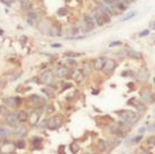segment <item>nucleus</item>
<instances>
[{
    "instance_id": "f257e3e1",
    "label": "nucleus",
    "mask_w": 155,
    "mask_h": 154,
    "mask_svg": "<svg viewBox=\"0 0 155 154\" xmlns=\"http://www.w3.org/2000/svg\"><path fill=\"white\" fill-rule=\"evenodd\" d=\"M119 115H122V118L125 124L127 125H135L136 123L139 121V117L137 114H135L134 111H130V110H123V111H119L118 112Z\"/></svg>"
},
{
    "instance_id": "f03ea898",
    "label": "nucleus",
    "mask_w": 155,
    "mask_h": 154,
    "mask_svg": "<svg viewBox=\"0 0 155 154\" xmlns=\"http://www.w3.org/2000/svg\"><path fill=\"white\" fill-rule=\"evenodd\" d=\"M62 123H63V121H62L61 116L56 115V116H53V117H51L47 121V127L50 129H58V128L61 127Z\"/></svg>"
},
{
    "instance_id": "7ed1b4c3",
    "label": "nucleus",
    "mask_w": 155,
    "mask_h": 154,
    "mask_svg": "<svg viewBox=\"0 0 155 154\" xmlns=\"http://www.w3.org/2000/svg\"><path fill=\"white\" fill-rule=\"evenodd\" d=\"M6 122L8 123V125L13 126V127H17L18 124H19V119H18V116L17 114H15V112H10L6 116Z\"/></svg>"
},
{
    "instance_id": "20e7f679",
    "label": "nucleus",
    "mask_w": 155,
    "mask_h": 154,
    "mask_svg": "<svg viewBox=\"0 0 155 154\" xmlns=\"http://www.w3.org/2000/svg\"><path fill=\"white\" fill-rule=\"evenodd\" d=\"M83 21H84V25H85V27H87V29H85L87 32L92 31V29L94 28V26H96V22H94L92 16H91V15H89V14L84 15Z\"/></svg>"
},
{
    "instance_id": "39448f33",
    "label": "nucleus",
    "mask_w": 155,
    "mask_h": 154,
    "mask_svg": "<svg viewBox=\"0 0 155 154\" xmlns=\"http://www.w3.org/2000/svg\"><path fill=\"white\" fill-rule=\"evenodd\" d=\"M42 81H43V83L47 85L54 83V74L52 73V71H46V72L42 74Z\"/></svg>"
},
{
    "instance_id": "423d86ee",
    "label": "nucleus",
    "mask_w": 155,
    "mask_h": 154,
    "mask_svg": "<svg viewBox=\"0 0 155 154\" xmlns=\"http://www.w3.org/2000/svg\"><path fill=\"white\" fill-rule=\"evenodd\" d=\"M48 34L53 37H56V36H61L62 34V28H61V25L55 22L54 25H52L50 27V31H48Z\"/></svg>"
},
{
    "instance_id": "0eeeda50",
    "label": "nucleus",
    "mask_w": 155,
    "mask_h": 154,
    "mask_svg": "<svg viewBox=\"0 0 155 154\" xmlns=\"http://www.w3.org/2000/svg\"><path fill=\"white\" fill-rule=\"evenodd\" d=\"M116 66H117V64H116V62H115L112 59H106L105 66H104L102 70L107 71V72H112V71L115 70Z\"/></svg>"
},
{
    "instance_id": "6e6552de",
    "label": "nucleus",
    "mask_w": 155,
    "mask_h": 154,
    "mask_svg": "<svg viewBox=\"0 0 155 154\" xmlns=\"http://www.w3.org/2000/svg\"><path fill=\"white\" fill-rule=\"evenodd\" d=\"M11 135H13V133H11L10 129L6 128V127H0V140L1 141L9 140L11 137Z\"/></svg>"
},
{
    "instance_id": "1a4fd4ad",
    "label": "nucleus",
    "mask_w": 155,
    "mask_h": 154,
    "mask_svg": "<svg viewBox=\"0 0 155 154\" xmlns=\"http://www.w3.org/2000/svg\"><path fill=\"white\" fill-rule=\"evenodd\" d=\"M20 102V98H15V97H11V98H7L3 100V104L7 107H16L17 105H19Z\"/></svg>"
},
{
    "instance_id": "9d476101",
    "label": "nucleus",
    "mask_w": 155,
    "mask_h": 154,
    "mask_svg": "<svg viewBox=\"0 0 155 154\" xmlns=\"http://www.w3.org/2000/svg\"><path fill=\"white\" fill-rule=\"evenodd\" d=\"M106 59L107 58H98L96 61H94L93 63V67L96 70H102L104 69V66H105V62H106Z\"/></svg>"
},
{
    "instance_id": "9b49d317",
    "label": "nucleus",
    "mask_w": 155,
    "mask_h": 154,
    "mask_svg": "<svg viewBox=\"0 0 155 154\" xmlns=\"http://www.w3.org/2000/svg\"><path fill=\"white\" fill-rule=\"evenodd\" d=\"M69 74H70V71H69V69H67L66 66L59 67L58 72H56V76H58L59 78H65V77L69 76Z\"/></svg>"
},
{
    "instance_id": "f8f14e48",
    "label": "nucleus",
    "mask_w": 155,
    "mask_h": 154,
    "mask_svg": "<svg viewBox=\"0 0 155 154\" xmlns=\"http://www.w3.org/2000/svg\"><path fill=\"white\" fill-rule=\"evenodd\" d=\"M38 121H39V114L37 111H33L32 115H31V117H29V119H28L29 124H31L32 126H35L36 124L38 123Z\"/></svg>"
},
{
    "instance_id": "ddd939ff",
    "label": "nucleus",
    "mask_w": 155,
    "mask_h": 154,
    "mask_svg": "<svg viewBox=\"0 0 155 154\" xmlns=\"http://www.w3.org/2000/svg\"><path fill=\"white\" fill-rule=\"evenodd\" d=\"M37 21V15L35 13H28L27 15V22L31 26H35Z\"/></svg>"
},
{
    "instance_id": "4468645a",
    "label": "nucleus",
    "mask_w": 155,
    "mask_h": 154,
    "mask_svg": "<svg viewBox=\"0 0 155 154\" xmlns=\"http://www.w3.org/2000/svg\"><path fill=\"white\" fill-rule=\"evenodd\" d=\"M96 11H97V14L100 16L101 19L104 20V22H109V21H110V16L106 14L105 11H102V10L99 9V8H97V9H96Z\"/></svg>"
},
{
    "instance_id": "2eb2a0df",
    "label": "nucleus",
    "mask_w": 155,
    "mask_h": 154,
    "mask_svg": "<svg viewBox=\"0 0 155 154\" xmlns=\"http://www.w3.org/2000/svg\"><path fill=\"white\" fill-rule=\"evenodd\" d=\"M137 77H138V80H139V81L146 82L147 79H148V77H150V74H148V72H147L146 70H141Z\"/></svg>"
},
{
    "instance_id": "dca6fc26",
    "label": "nucleus",
    "mask_w": 155,
    "mask_h": 154,
    "mask_svg": "<svg viewBox=\"0 0 155 154\" xmlns=\"http://www.w3.org/2000/svg\"><path fill=\"white\" fill-rule=\"evenodd\" d=\"M70 151L72 154H77L79 151H80V145H78V143H75V142L71 143L70 144Z\"/></svg>"
},
{
    "instance_id": "f3484780",
    "label": "nucleus",
    "mask_w": 155,
    "mask_h": 154,
    "mask_svg": "<svg viewBox=\"0 0 155 154\" xmlns=\"http://www.w3.org/2000/svg\"><path fill=\"white\" fill-rule=\"evenodd\" d=\"M18 116V119H19V122H26L28 119V116H27V112L25 110H20L19 112L17 114Z\"/></svg>"
},
{
    "instance_id": "a211bd4d",
    "label": "nucleus",
    "mask_w": 155,
    "mask_h": 154,
    "mask_svg": "<svg viewBox=\"0 0 155 154\" xmlns=\"http://www.w3.org/2000/svg\"><path fill=\"white\" fill-rule=\"evenodd\" d=\"M71 77H72V79L75 81H81L82 78H83V74H82V72H80V71H74V72L71 74Z\"/></svg>"
},
{
    "instance_id": "6ab92c4d",
    "label": "nucleus",
    "mask_w": 155,
    "mask_h": 154,
    "mask_svg": "<svg viewBox=\"0 0 155 154\" xmlns=\"http://www.w3.org/2000/svg\"><path fill=\"white\" fill-rule=\"evenodd\" d=\"M81 72H82L83 76H88V74H90L92 72V67L90 66V64L87 63V64H84V66H83V69H82Z\"/></svg>"
},
{
    "instance_id": "aec40b11",
    "label": "nucleus",
    "mask_w": 155,
    "mask_h": 154,
    "mask_svg": "<svg viewBox=\"0 0 155 154\" xmlns=\"http://www.w3.org/2000/svg\"><path fill=\"white\" fill-rule=\"evenodd\" d=\"M27 132V129H26V127L24 126H17V129H16V134L17 135H20V136H24Z\"/></svg>"
},
{
    "instance_id": "412c9836",
    "label": "nucleus",
    "mask_w": 155,
    "mask_h": 154,
    "mask_svg": "<svg viewBox=\"0 0 155 154\" xmlns=\"http://www.w3.org/2000/svg\"><path fill=\"white\" fill-rule=\"evenodd\" d=\"M136 15V13H134V11H131V13H129V14H127L126 16H125L123 19H122V21H126V20H129L130 18H133L134 16Z\"/></svg>"
},
{
    "instance_id": "4be33fe9",
    "label": "nucleus",
    "mask_w": 155,
    "mask_h": 154,
    "mask_svg": "<svg viewBox=\"0 0 155 154\" xmlns=\"http://www.w3.org/2000/svg\"><path fill=\"white\" fill-rule=\"evenodd\" d=\"M128 54H129V56H131V58H136V59L141 58V54L137 53V52H135V51H129L128 52Z\"/></svg>"
},
{
    "instance_id": "5701e85b",
    "label": "nucleus",
    "mask_w": 155,
    "mask_h": 154,
    "mask_svg": "<svg viewBox=\"0 0 155 154\" xmlns=\"http://www.w3.org/2000/svg\"><path fill=\"white\" fill-rule=\"evenodd\" d=\"M25 145H26L25 141H19V142H17L16 147H17V149H24V147H25Z\"/></svg>"
},
{
    "instance_id": "b1692460",
    "label": "nucleus",
    "mask_w": 155,
    "mask_h": 154,
    "mask_svg": "<svg viewBox=\"0 0 155 154\" xmlns=\"http://www.w3.org/2000/svg\"><path fill=\"white\" fill-rule=\"evenodd\" d=\"M6 109V107L5 106H1L0 107V115H3V116H7L8 115V109L5 110Z\"/></svg>"
},
{
    "instance_id": "393cba45",
    "label": "nucleus",
    "mask_w": 155,
    "mask_h": 154,
    "mask_svg": "<svg viewBox=\"0 0 155 154\" xmlns=\"http://www.w3.org/2000/svg\"><path fill=\"white\" fill-rule=\"evenodd\" d=\"M119 45H123V42L117 41V42H112V43L109 44V47H115V46H119Z\"/></svg>"
},
{
    "instance_id": "a878e982",
    "label": "nucleus",
    "mask_w": 155,
    "mask_h": 154,
    "mask_svg": "<svg viewBox=\"0 0 155 154\" xmlns=\"http://www.w3.org/2000/svg\"><path fill=\"white\" fill-rule=\"evenodd\" d=\"M66 63H67V64H69V65H72V66H75V65H77V64H78V63H77V62H75V61H74V60H72V59H67V61H66Z\"/></svg>"
},
{
    "instance_id": "bb28decb",
    "label": "nucleus",
    "mask_w": 155,
    "mask_h": 154,
    "mask_svg": "<svg viewBox=\"0 0 155 154\" xmlns=\"http://www.w3.org/2000/svg\"><path fill=\"white\" fill-rule=\"evenodd\" d=\"M58 14L60 15V16H64V15H66V14H67V11H66L65 8H62V9H60V10L58 11Z\"/></svg>"
},
{
    "instance_id": "cd10ccee",
    "label": "nucleus",
    "mask_w": 155,
    "mask_h": 154,
    "mask_svg": "<svg viewBox=\"0 0 155 154\" xmlns=\"http://www.w3.org/2000/svg\"><path fill=\"white\" fill-rule=\"evenodd\" d=\"M99 144H100V149H101V150H106V149H107V146L105 145V144H106V142H105V141L100 140V141H99Z\"/></svg>"
},
{
    "instance_id": "c85d7f7f",
    "label": "nucleus",
    "mask_w": 155,
    "mask_h": 154,
    "mask_svg": "<svg viewBox=\"0 0 155 154\" xmlns=\"http://www.w3.org/2000/svg\"><path fill=\"white\" fill-rule=\"evenodd\" d=\"M142 138H143V136H142V135H138L137 137H135V138H134V140H133V142H134V143H138V142L141 141Z\"/></svg>"
},
{
    "instance_id": "c756f323",
    "label": "nucleus",
    "mask_w": 155,
    "mask_h": 154,
    "mask_svg": "<svg viewBox=\"0 0 155 154\" xmlns=\"http://www.w3.org/2000/svg\"><path fill=\"white\" fill-rule=\"evenodd\" d=\"M42 91H43L44 93H46V95H47L48 97H52V96H53V93H50V92H48V91H50V90H48V89H46V88H45V89H43V90H42Z\"/></svg>"
},
{
    "instance_id": "7c9ffc66",
    "label": "nucleus",
    "mask_w": 155,
    "mask_h": 154,
    "mask_svg": "<svg viewBox=\"0 0 155 154\" xmlns=\"http://www.w3.org/2000/svg\"><path fill=\"white\" fill-rule=\"evenodd\" d=\"M148 34H150V31H147V29H146V31L142 32L141 34H139V36H141V37H143V36H147V35H148Z\"/></svg>"
},
{
    "instance_id": "2f4dec72",
    "label": "nucleus",
    "mask_w": 155,
    "mask_h": 154,
    "mask_svg": "<svg viewBox=\"0 0 155 154\" xmlns=\"http://www.w3.org/2000/svg\"><path fill=\"white\" fill-rule=\"evenodd\" d=\"M51 46H52L53 48H59V47H61L62 45H61V44H59V43H54V44H52Z\"/></svg>"
},
{
    "instance_id": "473e14b6",
    "label": "nucleus",
    "mask_w": 155,
    "mask_h": 154,
    "mask_svg": "<svg viewBox=\"0 0 155 154\" xmlns=\"http://www.w3.org/2000/svg\"><path fill=\"white\" fill-rule=\"evenodd\" d=\"M66 55H67V56H80L81 54H80V53H67Z\"/></svg>"
},
{
    "instance_id": "72a5a7b5",
    "label": "nucleus",
    "mask_w": 155,
    "mask_h": 154,
    "mask_svg": "<svg viewBox=\"0 0 155 154\" xmlns=\"http://www.w3.org/2000/svg\"><path fill=\"white\" fill-rule=\"evenodd\" d=\"M20 1H21V3H22V6H26V3H27V5H28V1H27V0H20Z\"/></svg>"
},
{
    "instance_id": "f704fd0d",
    "label": "nucleus",
    "mask_w": 155,
    "mask_h": 154,
    "mask_svg": "<svg viewBox=\"0 0 155 154\" xmlns=\"http://www.w3.org/2000/svg\"><path fill=\"white\" fill-rule=\"evenodd\" d=\"M0 1H1L2 3H5V5H7V6H10V5H9V3H8V2H7V1H6V0H0Z\"/></svg>"
},
{
    "instance_id": "c9c22d12",
    "label": "nucleus",
    "mask_w": 155,
    "mask_h": 154,
    "mask_svg": "<svg viewBox=\"0 0 155 154\" xmlns=\"http://www.w3.org/2000/svg\"><path fill=\"white\" fill-rule=\"evenodd\" d=\"M6 1H7V2H8V3H9V5H11V3H13V2L15 1V0H6Z\"/></svg>"
},
{
    "instance_id": "e433bc0d",
    "label": "nucleus",
    "mask_w": 155,
    "mask_h": 154,
    "mask_svg": "<svg viewBox=\"0 0 155 154\" xmlns=\"http://www.w3.org/2000/svg\"><path fill=\"white\" fill-rule=\"evenodd\" d=\"M145 130H146V128H141L139 129V133H143V132H145Z\"/></svg>"
},
{
    "instance_id": "4c0bfd02",
    "label": "nucleus",
    "mask_w": 155,
    "mask_h": 154,
    "mask_svg": "<svg viewBox=\"0 0 155 154\" xmlns=\"http://www.w3.org/2000/svg\"><path fill=\"white\" fill-rule=\"evenodd\" d=\"M65 1H70V0H65Z\"/></svg>"
},
{
    "instance_id": "58836bf2",
    "label": "nucleus",
    "mask_w": 155,
    "mask_h": 154,
    "mask_svg": "<svg viewBox=\"0 0 155 154\" xmlns=\"http://www.w3.org/2000/svg\"><path fill=\"white\" fill-rule=\"evenodd\" d=\"M85 154H90V153H85Z\"/></svg>"
}]
</instances>
